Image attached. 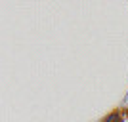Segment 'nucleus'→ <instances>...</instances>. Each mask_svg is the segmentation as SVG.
<instances>
[{
  "label": "nucleus",
  "instance_id": "obj_1",
  "mask_svg": "<svg viewBox=\"0 0 128 122\" xmlns=\"http://www.w3.org/2000/svg\"><path fill=\"white\" fill-rule=\"evenodd\" d=\"M103 122H120V113H113V115H109Z\"/></svg>",
  "mask_w": 128,
  "mask_h": 122
}]
</instances>
